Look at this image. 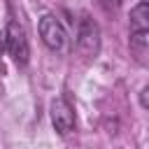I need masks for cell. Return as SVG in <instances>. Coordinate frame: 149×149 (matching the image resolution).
Masks as SVG:
<instances>
[{"instance_id":"9","label":"cell","mask_w":149,"mask_h":149,"mask_svg":"<svg viewBox=\"0 0 149 149\" xmlns=\"http://www.w3.org/2000/svg\"><path fill=\"white\" fill-rule=\"evenodd\" d=\"M147 91H149V88L144 86V88H142V93H140V102H142V107H147Z\"/></svg>"},{"instance_id":"3","label":"cell","mask_w":149,"mask_h":149,"mask_svg":"<svg viewBox=\"0 0 149 149\" xmlns=\"http://www.w3.org/2000/svg\"><path fill=\"white\" fill-rule=\"evenodd\" d=\"M37 30H40V37H42V42L47 44V49H51V51H61V49L65 47L68 33H65V26L58 21V16H54V14H44V16L40 19Z\"/></svg>"},{"instance_id":"1","label":"cell","mask_w":149,"mask_h":149,"mask_svg":"<svg viewBox=\"0 0 149 149\" xmlns=\"http://www.w3.org/2000/svg\"><path fill=\"white\" fill-rule=\"evenodd\" d=\"M2 40H5V49L12 56V61L19 68L28 65V61H30V44H28V37H26V28L16 19H9V23H7L5 33H2Z\"/></svg>"},{"instance_id":"7","label":"cell","mask_w":149,"mask_h":149,"mask_svg":"<svg viewBox=\"0 0 149 149\" xmlns=\"http://www.w3.org/2000/svg\"><path fill=\"white\" fill-rule=\"evenodd\" d=\"M100 5H102L105 12H116L119 5H121V0H100Z\"/></svg>"},{"instance_id":"5","label":"cell","mask_w":149,"mask_h":149,"mask_svg":"<svg viewBox=\"0 0 149 149\" xmlns=\"http://www.w3.org/2000/svg\"><path fill=\"white\" fill-rule=\"evenodd\" d=\"M149 30V2L140 0L130 9V33H142Z\"/></svg>"},{"instance_id":"4","label":"cell","mask_w":149,"mask_h":149,"mask_svg":"<svg viewBox=\"0 0 149 149\" xmlns=\"http://www.w3.org/2000/svg\"><path fill=\"white\" fill-rule=\"evenodd\" d=\"M49 114H51V123H54L56 133L68 135V133L74 128V109H72V105H70L63 95L51 100V105H49Z\"/></svg>"},{"instance_id":"8","label":"cell","mask_w":149,"mask_h":149,"mask_svg":"<svg viewBox=\"0 0 149 149\" xmlns=\"http://www.w3.org/2000/svg\"><path fill=\"white\" fill-rule=\"evenodd\" d=\"M2 51H5V40L0 33V77H5V63H2Z\"/></svg>"},{"instance_id":"2","label":"cell","mask_w":149,"mask_h":149,"mask_svg":"<svg viewBox=\"0 0 149 149\" xmlns=\"http://www.w3.org/2000/svg\"><path fill=\"white\" fill-rule=\"evenodd\" d=\"M77 51L86 58L100 54V26L88 16H81L77 23Z\"/></svg>"},{"instance_id":"6","label":"cell","mask_w":149,"mask_h":149,"mask_svg":"<svg viewBox=\"0 0 149 149\" xmlns=\"http://www.w3.org/2000/svg\"><path fill=\"white\" fill-rule=\"evenodd\" d=\"M147 49H149V30L130 33V51L142 65H147Z\"/></svg>"}]
</instances>
